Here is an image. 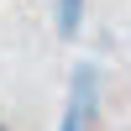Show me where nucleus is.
<instances>
[{"mask_svg":"<svg viewBox=\"0 0 131 131\" xmlns=\"http://www.w3.org/2000/svg\"><path fill=\"white\" fill-rule=\"evenodd\" d=\"M94 105H100V68H94V63H79L73 79H68V110H63L58 131H89Z\"/></svg>","mask_w":131,"mask_h":131,"instance_id":"f257e3e1","label":"nucleus"},{"mask_svg":"<svg viewBox=\"0 0 131 131\" xmlns=\"http://www.w3.org/2000/svg\"><path fill=\"white\" fill-rule=\"evenodd\" d=\"M79 21H84V0H58V31L73 42V31H79Z\"/></svg>","mask_w":131,"mask_h":131,"instance_id":"f03ea898","label":"nucleus"},{"mask_svg":"<svg viewBox=\"0 0 131 131\" xmlns=\"http://www.w3.org/2000/svg\"><path fill=\"white\" fill-rule=\"evenodd\" d=\"M0 131H5V126H0Z\"/></svg>","mask_w":131,"mask_h":131,"instance_id":"7ed1b4c3","label":"nucleus"}]
</instances>
